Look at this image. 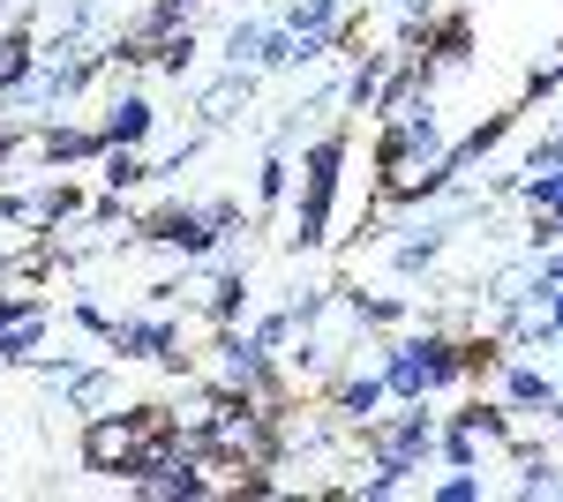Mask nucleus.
Masks as SVG:
<instances>
[{"instance_id":"nucleus-7","label":"nucleus","mask_w":563,"mask_h":502,"mask_svg":"<svg viewBox=\"0 0 563 502\" xmlns=\"http://www.w3.org/2000/svg\"><path fill=\"white\" fill-rule=\"evenodd\" d=\"M488 382H496L488 398H496L504 413H549V405H556V376H549L533 353H519V345L504 353V368H496Z\"/></svg>"},{"instance_id":"nucleus-12","label":"nucleus","mask_w":563,"mask_h":502,"mask_svg":"<svg viewBox=\"0 0 563 502\" xmlns=\"http://www.w3.org/2000/svg\"><path fill=\"white\" fill-rule=\"evenodd\" d=\"M519 113H526V98H519V105H496L488 121H474L466 135H459V143H451V166H459V180H466L474 166H488V158L504 150V135L519 127Z\"/></svg>"},{"instance_id":"nucleus-21","label":"nucleus","mask_w":563,"mask_h":502,"mask_svg":"<svg viewBox=\"0 0 563 502\" xmlns=\"http://www.w3.org/2000/svg\"><path fill=\"white\" fill-rule=\"evenodd\" d=\"M256 45H263V23L241 15V23L225 31V68H256Z\"/></svg>"},{"instance_id":"nucleus-11","label":"nucleus","mask_w":563,"mask_h":502,"mask_svg":"<svg viewBox=\"0 0 563 502\" xmlns=\"http://www.w3.org/2000/svg\"><path fill=\"white\" fill-rule=\"evenodd\" d=\"M249 98H256V68H218L211 83L196 90V121L203 127H233L249 113Z\"/></svg>"},{"instance_id":"nucleus-13","label":"nucleus","mask_w":563,"mask_h":502,"mask_svg":"<svg viewBox=\"0 0 563 502\" xmlns=\"http://www.w3.org/2000/svg\"><path fill=\"white\" fill-rule=\"evenodd\" d=\"M90 127H98L106 143H151V127H158V105H151L143 90H113V98H106V113H98Z\"/></svg>"},{"instance_id":"nucleus-14","label":"nucleus","mask_w":563,"mask_h":502,"mask_svg":"<svg viewBox=\"0 0 563 502\" xmlns=\"http://www.w3.org/2000/svg\"><path fill=\"white\" fill-rule=\"evenodd\" d=\"M294 68H316V53H308L286 23H263V45H256V76H294Z\"/></svg>"},{"instance_id":"nucleus-17","label":"nucleus","mask_w":563,"mask_h":502,"mask_svg":"<svg viewBox=\"0 0 563 502\" xmlns=\"http://www.w3.org/2000/svg\"><path fill=\"white\" fill-rule=\"evenodd\" d=\"M294 196V150H263L256 166V210H278Z\"/></svg>"},{"instance_id":"nucleus-19","label":"nucleus","mask_w":563,"mask_h":502,"mask_svg":"<svg viewBox=\"0 0 563 502\" xmlns=\"http://www.w3.org/2000/svg\"><path fill=\"white\" fill-rule=\"evenodd\" d=\"M421 495H429V502H481V495H488V480L466 472V465H443V480H429Z\"/></svg>"},{"instance_id":"nucleus-3","label":"nucleus","mask_w":563,"mask_h":502,"mask_svg":"<svg viewBox=\"0 0 563 502\" xmlns=\"http://www.w3.org/2000/svg\"><path fill=\"white\" fill-rule=\"evenodd\" d=\"M166 435H174V413H166V405H135V413H113V405H106V413L84 420V465L98 480H121V488H129L135 472H143V458H151Z\"/></svg>"},{"instance_id":"nucleus-5","label":"nucleus","mask_w":563,"mask_h":502,"mask_svg":"<svg viewBox=\"0 0 563 502\" xmlns=\"http://www.w3.org/2000/svg\"><path fill=\"white\" fill-rule=\"evenodd\" d=\"M143 241L158 255H174V263H218V248L233 233L203 203H158V210H143Z\"/></svg>"},{"instance_id":"nucleus-16","label":"nucleus","mask_w":563,"mask_h":502,"mask_svg":"<svg viewBox=\"0 0 563 502\" xmlns=\"http://www.w3.org/2000/svg\"><path fill=\"white\" fill-rule=\"evenodd\" d=\"M151 68H158V76H188V68H196V31H188V23H166L158 45H151Z\"/></svg>"},{"instance_id":"nucleus-10","label":"nucleus","mask_w":563,"mask_h":502,"mask_svg":"<svg viewBox=\"0 0 563 502\" xmlns=\"http://www.w3.org/2000/svg\"><path fill=\"white\" fill-rule=\"evenodd\" d=\"M196 308H203V323L211 331H225V323H249L256 315V286H249V263H218V278L196 293Z\"/></svg>"},{"instance_id":"nucleus-6","label":"nucleus","mask_w":563,"mask_h":502,"mask_svg":"<svg viewBox=\"0 0 563 502\" xmlns=\"http://www.w3.org/2000/svg\"><path fill=\"white\" fill-rule=\"evenodd\" d=\"M53 337V300L38 293H0V368H31Z\"/></svg>"},{"instance_id":"nucleus-15","label":"nucleus","mask_w":563,"mask_h":502,"mask_svg":"<svg viewBox=\"0 0 563 502\" xmlns=\"http://www.w3.org/2000/svg\"><path fill=\"white\" fill-rule=\"evenodd\" d=\"M31 60H38V31L31 23H0V98L31 76Z\"/></svg>"},{"instance_id":"nucleus-4","label":"nucleus","mask_w":563,"mask_h":502,"mask_svg":"<svg viewBox=\"0 0 563 502\" xmlns=\"http://www.w3.org/2000/svg\"><path fill=\"white\" fill-rule=\"evenodd\" d=\"M435 435H443V413H429V398L398 405V413H376L361 427V465H390V472H429L435 465Z\"/></svg>"},{"instance_id":"nucleus-9","label":"nucleus","mask_w":563,"mask_h":502,"mask_svg":"<svg viewBox=\"0 0 563 502\" xmlns=\"http://www.w3.org/2000/svg\"><path fill=\"white\" fill-rule=\"evenodd\" d=\"M90 172H98L106 196H143V188H158V158H151L143 143H98Z\"/></svg>"},{"instance_id":"nucleus-1","label":"nucleus","mask_w":563,"mask_h":502,"mask_svg":"<svg viewBox=\"0 0 563 502\" xmlns=\"http://www.w3.org/2000/svg\"><path fill=\"white\" fill-rule=\"evenodd\" d=\"M376 368L390 382V405H413V398H451L466 390V337L451 323H421V331H384L376 337Z\"/></svg>"},{"instance_id":"nucleus-2","label":"nucleus","mask_w":563,"mask_h":502,"mask_svg":"<svg viewBox=\"0 0 563 502\" xmlns=\"http://www.w3.org/2000/svg\"><path fill=\"white\" fill-rule=\"evenodd\" d=\"M346 158H353V135L346 127H323L301 143V166H294V210H286V248L294 255H316L331 241V210H339V180H346Z\"/></svg>"},{"instance_id":"nucleus-22","label":"nucleus","mask_w":563,"mask_h":502,"mask_svg":"<svg viewBox=\"0 0 563 502\" xmlns=\"http://www.w3.org/2000/svg\"><path fill=\"white\" fill-rule=\"evenodd\" d=\"M196 8H203V0H151V15H158V23H188Z\"/></svg>"},{"instance_id":"nucleus-20","label":"nucleus","mask_w":563,"mask_h":502,"mask_svg":"<svg viewBox=\"0 0 563 502\" xmlns=\"http://www.w3.org/2000/svg\"><path fill=\"white\" fill-rule=\"evenodd\" d=\"M556 90H563V38L549 45V60L526 68V105H533V98H556Z\"/></svg>"},{"instance_id":"nucleus-18","label":"nucleus","mask_w":563,"mask_h":502,"mask_svg":"<svg viewBox=\"0 0 563 502\" xmlns=\"http://www.w3.org/2000/svg\"><path fill=\"white\" fill-rule=\"evenodd\" d=\"M249 337H256L271 360H286V353H294V337H301V323H294L286 308H271V315H249Z\"/></svg>"},{"instance_id":"nucleus-8","label":"nucleus","mask_w":563,"mask_h":502,"mask_svg":"<svg viewBox=\"0 0 563 502\" xmlns=\"http://www.w3.org/2000/svg\"><path fill=\"white\" fill-rule=\"evenodd\" d=\"M451 233H459V217L451 210H429L421 225H406L398 241H390V278H429L443 248H451Z\"/></svg>"}]
</instances>
